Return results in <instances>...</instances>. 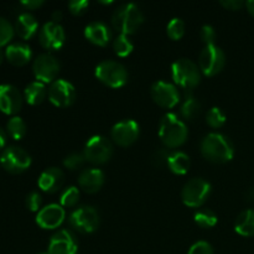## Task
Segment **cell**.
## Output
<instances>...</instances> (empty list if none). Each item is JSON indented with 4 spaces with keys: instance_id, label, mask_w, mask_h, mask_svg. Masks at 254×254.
<instances>
[{
    "instance_id": "6da1fadb",
    "label": "cell",
    "mask_w": 254,
    "mask_h": 254,
    "mask_svg": "<svg viewBox=\"0 0 254 254\" xmlns=\"http://www.w3.org/2000/svg\"><path fill=\"white\" fill-rule=\"evenodd\" d=\"M201 154L211 163L223 164L232 160L235 155L233 144L226 135L220 133H210L201 141Z\"/></svg>"
},
{
    "instance_id": "7a4b0ae2",
    "label": "cell",
    "mask_w": 254,
    "mask_h": 254,
    "mask_svg": "<svg viewBox=\"0 0 254 254\" xmlns=\"http://www.w3.org/2000/svg\"><path fill=\"white\" fill-rule=\"evenodd\" d=\"M188 127L174 113H166L159 123V138L166 149H175L188 139Z\"/></svg>"
},
{
    "instance_id": "3957f363",
    "label": "cell",
    "mask_w": 254,
    "mask_h": 254,
    "mask_svg": "<svg viewBox=\"0 0 254 254\" xmlns=\"http://www.w3.org/2000/svg\"><path fill=\"white\" fill-rule=\"evenodd\" d=\"M144 21V15L135 4H123L112 15V25L121 35H131L138 31Z\"/></svg>"
},
{
    "instance_id": "277c9868",
    "label": "cell",
    "mask_w": 254,
    "mask_h": 254,
    "mask_svg": "<svg viewBox=\"0 0 254 254\" xmlns=\"http://www.w3.org/2000/svg\"><path fill=\"white\" fill-rule=\"evenodd\" d=\"M171 76L175 86L189 92L197 87L201 81L200 67L189 59L176 60L171 66Z\"/></svg>"
},
{
    "instance_id": "5b68a950",
    "label": "cell",
    "mask_w": 254,
    "mask_h": 254,
    "mask_svg": "<svg viewBox=\"0 0 254 254\" xmlns=\"http://www.w3.org/2000/svg\"><path fill=\"white\" fill-rule=\"evenodd\" d=\"M94 74L98 81L111 88H121L128 82V71L126 67L112 60H107L97 64Z\"/></svg>"
},
{
    "instance_id": "8992f818",
    "label": "cell",
    "mask_w": 254,
    "mask_h": 254,
    "mask_svg": "<svg viewBox=\"0 0 254 254\" xmlns=\"http://www.w3.org/2000/svg\"><path fill=\"white\" fill-rule=\"evenodd\" d=\"M210 195V183L201 178H195L189 180L184 185L183 191H181V198H183L184 205L192 208L201 207L207 201Z\"/></svg>"
},
{
    "instance_id": "52a82bcc",
    "label": "cell",
    "mask_w": 254,
    "mask_h": 254,
    "mask_svg": "<svg viewBox=\"0 0 254 254\" xmlns=\"http://www.w3.org/2000/svg\"><path fill=\"white\" fill-rule=\"evenodd\" d=\"M84 158L92 164H106L113 155V145L107 138L102 135H94L88 139L84 145Z\"/></svg>"
},
{
    "instance_id": "ba28073f",
    "label": "cell",
    "mask_w": 254,
    "mask_h": 254,
    "mask_svg": "<svg viewBox=\"0 0 254 254\" xmlns=\"http://www.w3.org/2000/svg\"><path fill=\"white\" fill-rule=\"evenodd\" d=\"M226 64L225 52L216 45L203 47L198 59V67L205 76L212 77L220 73Z\"/></svg>"
},
{
    "instance_id": "9c48e42d",
    "label": "cell",
    "mask_w": 254,
    "mask_h": 254,
    "mask_svg": "<svg viewBox=\"0 0 254 254\" xmlns=\"http://www.w3.org/2000/svg\"><path fill=\"white\" fill-rule=\"evenodd\" d=\"M69 226L81 233H92L99 227V215L92 206H79L69 215Z\"/></svg>"
},
{
    "instance_id": "30bf717a",
    "label": "cell",
    "mask_w": 254,
    "mask_h": 254,
    "mask_svg": "<svg viewBox=\"0 0 254 254\" xmlns=\"http://www.w3.org/2000/svg\"><path fill=\"white\" fill-rule=\"evenodd\" d=\"M60 68H61V64H60L59 60L51 54L39 55L32 64V71H34L36 81L42 82L45 84L56 81L60 73Z\"/></svg>"
},
{
    "instance_id": "8fae6325",
    "label": "cell",
    "mask_w": 254,
    "mask_h": 254,
    "mask_svg": "<svg viewBox=\"0 0 254 254\" xmlns=\"http://www.w3.org/2000/svg\"><path fill=\"white\" fill-rule=\"evenodd\" d=\"M0 164L9 173L20 174L30 168L31 156L20 146H9L0 155Z\"/></svg>"
},
{
    "instance_id": "7c38bea8",
    "label": "cell",
    "mask_w": 254,
    "mask_h": 254,
    "mask_svg": "<svg viewBox=\"0 0 254 254\" xmlns=\"http://www.w3.org/2000/svg\"><path fill=\"white\" fill-rule=\"evenodd\" d=\"M47 96L55 107L66 108L71 106L76 99V89L71 82L64 81V79H56L50 86Z\"/></svg>"
},
{
    "instance_id": "4fadbf2b",
    "label": "cell",
    "mask_w": 254,
    "mask_h": 254,
    "mask_svg": "<svg viewBox=\"0 0 254 254\" xmlns=\"http://www.w3.org/2000/svg\"><path fill=\"white\" fill-rule=\"evenodd\" d=\"M151 98L163 108H174L180 102L178 87L165 81H158L151 86Z\"/></svg>"
},
{
    "instance_id": "5bb4252c",
    "label": "cell",
    "mask_w": 254,
    "mask_h": 254,
    "mask_svg": "<svg viewBox=\"0 0 254 254\" xmlns=\"http://www.w3.org/2000/svg\"><path fill=\"white\" fill-rule=\"evenodd\" d=\"M39 41L44 49L49 51H57L64 46L66 41L64 27L56 22H46L39 32Z\"/></svg>"
},
{
    "instance_id": "9a60e30c",
    "label": "cell",
    "mask_w": 254,
    "mask_h": 254,
    "mask_svg": "<svg viewBox=\"0 0 254 254\" xmlns=\"http://www.w3.org/2000/svg\"><path fill=\"white\" fill-rule=\"evenodd\" d=\"M139 124L133 119H126L119 123L114 124L112 128L111 136L114 143L119 146H130L136 141L139 136Z\"/></svg>"
},
{
    "instance_id": "2e32d148",
    "label": "cell",
    "mask_w": 254,
    "mask_h": 254,
    "mask_svg": "<svg viewBox=\"0 0 254 254\" xmlns=\"http://www.w3.org/2000/svg\"><path fill=\"white\" fill-rule=\"evenodd\" d=\"M49 254H77L78 242L76 236L68 230H61L55 233L49 243Z\"/></svg>"
},
{
    "instance_id": "e0dca14e",
    "label": "cell",
    "mask_w": 254,
    "mask_h": 254,
    "mask_svg": "<svg viewBox=\"0 0 254 254\" xmlns=\"http://www.w3.org/2000/svg\"><path fill=\"white\" fill-rule=\"evenodd\" d=\"M64 218H66L64 208L59 203H51L37 212L36 223L44 230H56L64 223Z\"/></svg>"
},
{
    "instance_id": "ac0fdd59",
    "label": "cell",
    "mask_w": 254,
    "mask_h": 254,
    "mask_svg": "<svg viewBox=\"0 0 254 254\" xmlns=\"http://www.w3.org/2000/svg\"><path fill=\"white\" fill-rule=\"evenodd\" d=\"M22 94L12 84H0V111L7 116H14L22 107Z\"/></svg>"
},
{
    "instance_id": "d6986e66",
    "label": "cell",
    "mask_w": 254,
    "mask_h": 254,
    "mask_svg": "<svg viewBox=\"0 0 254 254\" xmlns=\"http://www.w3.org/2000/svg\"><path fill=\"white\" fill-rule=\"evenodd\" d=\"M104 173L99 169L89 168L81 171L78 176V185L84 192L96 193L104 184Z\"/></svg>"
},
{
    "instance_id": "ffe728a7",
    "label": "cell",
    "mask_w": 254,
    "mask_h": 254,
    "mask_svg": "<svg viewBox=\"0 0 254 254\" xmlns=\"http://www.w3.org/2000/svg\"><path fill=\"white\" fill-rule=\"evenodd\" d=\"M64 183V174L61 169L49 168L44 170L37 180V185L44 192L55 193L62 188Z\"/></svg>"
},
{
    "instance_id": "44dd1931",
    "label": "cell",
    "mask_w": 254,
    "mask_h": 254,
    "mask_svg": "<svg viewBox=\"0 0 254 254\" xmlns=\"http://www.w3.org/2000/svg\"><path fill=\"white\" fill-rule=\"evenodd\" d=\"M84 36L93 45L104 47L111 41L112 32L104 22L96 21L87 25L86 29H84Z\"/></svg>"
},
{
    "instance_id": "7402d4cb",
    "label": "cell",
    "mask_w": 254,
    "mask_h": 254,
    "mask_svg": "<svg viewBox=\"0 0 254 254\" xmlns=\"http://www.w3.org/2000/svg\"><path fill=\"white\" fill-rule=\"evenodd\" d=\"M32 51L30 46L24 42H14L10 44L5 50V57L11 64L17 67L25 66L31 60Z\"/></svg>"
},
{
    "instance_id": "603a6c76",
    "label": "cell",
    "mask_w": 254,
    "mask_h": 254,
    "mask_svg": "<svg viewBox=\"0 0 254 254\" xmlns=\"http://www.w3.org/2000/svg\"><path fill=\"white\" fill-rule=\"evenodd\" d=\"M37 29H39V22L34 15L30 12H22L19 15L15 24V31L21 39H31L37 32Z\"/></svg>"
},
{
    "instance_id": "cb8c5ba5",
    "label": "cell",
    "mask_w": 254,
    "mask_h": 254,
    "mask_svg": "<svg viewBox=\"0 0 254 254\" xmlns=\"http://www.w3.org/2000/svg\"><path fill=\"white\" fill-rule=\"evenodd\" d=\"M235 231L243 237L254 236V210L250 208L238 215L235 222Z\"/></svg>"
},
{
    "instance_id": "d4e9b609",
    "label": "cell",
    "mask_w": 254,
    "mask_h": 254,
    "mask_svg": "<svg viewBox=\"0 0 254 254\" xmlns=\"http://www.w3.org/2000/svg\"><path fill=\"white\" fill-rule=\"evenodd\" d=\"M190 165L191 161L188 154L183 153V151H173V153H170L168 160V168L171 173L176 174V175H185V174H188Z\"/></svg>"
},
{
    "instance_id": "484cf974",
    "label": "cell",
    "mask_w": 254,
    "mask_h": 254,
    "mask_svg": "<svg viewBox=\"0 0 254 254\" xmlns=\"http://www.w3.org/2000/svg\"><path fill=\"white\" fill-rule=\"evenodd\" d=\"M47 89L45 87V83L39 81H34L26 86L24 91L25 101L31 106H37V104L42 103L45 97L47 96Z\"/></svg>"
},
{
    "instance_id": "4316f807",
    "label": "cell",
    "mask_w": 254,
    "mask_h": 254,
    "mask_svg": "<svg viewBox=\"0 0 254 254\" xmlns=\"http://www.w3.org/2000/svg\"><path fill=\"white\" fill-rule=\"evenodd\" d=\"M200 111L201 103L198 102V99H196L191 93L186 94L185 101H184L180 109V113L183 116V118L186 119V121H192V119H195L198 116Z\"/></svg>"
},
{
    "instance_id": "83f0119b",
    "label": "cell",
    "mask_w": 254,
    "mask_h": 254,
    "mask_svg": "<svg viewBox=\"0 0 254 254\" xmlns=\"http://www.w3.org/2000/svg\"><path fill=\"white\" fill-rule=\"evenodd\" d=\"M193 221L201 228H212L217 223L218 217L210 208H201V210H197L195 212Z\"/></svg>"
},
{
    "instance_id": "f1b7e54d",
    "label": "cell",
    "mask_w": 254,
    "mask_h": 254,
    "mask_svg": "<svg viewBox=\"0 0 254 254\" xmlns=\"http://www.w3.org/2000/svg\"><path fill=\"white\" fill-rule=\"evenodd\" d=\"M6 130L14 140H20L26 134V124L20 117H11L6 124Z\"/></svg>"
},
{
    "instance_id": "f546056e",
    "label": "cell",
    "mask_w": 254,
    "mask_h": 254,
    "mask_svg": "<svg viewBox=\"0 0 254 254\" xmlns=\"http://www.w3.org/2000/svg\"><path fill=\"white\" fill-rule=\"evenodd\" d=\"M113 50L119 57H127L133 52L134 45L127 35L119 34L113 41Z\"/></svg>"
},
{
    "instance_id": "4dcf8cb0",
    "label": "cell",
    "mask_w": 254,
    "mask_h": 254,
    "mask_svg": "<svg viewBox=\"0 0 254 254\" xmlns=\"http://www.w3.org/2000/svg\"><path fill=\"white\" fill-rule=\"evenodd\" d=\"M79 190L76 186H69L62 191L60 196V205L64 208H72L78 203Z\"/></svg>"
},
{
    "instance_id": "1f68e13d",
    "label": "cell",
    "mask_w": 254,
    "mask_h": 254,
    "mask_svg": "<svg viewBox=\"0 0 254 254\" xmlns=\"http://www.w3.org/2000/svg\"><path fill=\"white\" fill-rule=\"evenodd\" d=\"M166 34L174 41L183 39V36L185 35V22L179 17L171 19L166 26Z\"/></svg>"
},
{
    "instance_id": "d6a6232c",
    "label": "cell",
    "mask_w": 254,
    "mask_h": 254,
    "mask_svg": "<svg viewBox=\"0 0 254 254\" xmlns=\"http://www.w3.org/2000/svg\"><path fill=\"white\" fill-rule=\"evenodd\" d=\"M226 116L220 108L217 107H213L206 114V123L211 127V128H221V127L225 126L226 123Z\"/></svg>"
},
{
    "instance_id": "836d02e7",
    "label": "cell",
    "mask_w": 254,
    "mask_h": 254,
    "mask_svg": "<svg viewBox=\"0 0 254 254\" xmlns=\"http://www.w3.org/2000/svg\"><path fill=\"white\" fill-rule=\"evenodd\" d=\"M12 36H14V26L9 20L0 16V47L9 44Z\"/></svg>"
},
{
    "instance_id": "e575fe53",
    "label": "cell",
    "mask_w": 254,
    "mask_h": 254,
    "mask_svg": "<svg viewBox=\"0 0 254 254\" xmlns=\"http://www.w3.org/2000/svg\"><path fill=\"white\" fill-rule=\"evenodd\" d=\"M84 161H86V158H84L83 153H73L64 158V168L69 169V170H77L83 165Z\"/></svg>"
},
{
    "instance_id": "d590c367",
    "label": "cell",
    "mask_w": 254,
    "mask_h": 254,
    "mask_svg": "<svg viewBox=\"0 0 254 254\" xmlns=\"http://www.w3.org/2000/svg\"><path fill=\"white\" fill-rule=\"evenodd\" d=\"M170 156V151L166 150V148L158 149L155 153L151 156V163L155 168H163V166H168V160Z\"/></svg>"
},
{
    "instance_id": "8d00e7d4",
    "label": "cell",
    "mask_w": 254,
    "mask_h": 254,
    "mask_svg": "<svg viewBox=\"0 0 254 254\" xmlns=\"http://www.w3.org/2000/svg\"><path fill=\"white\" fill-rule=\"evenodd\" d=\"M25 203H26V207L29 211H31V212H39L41 210L42 205L41 195L39 192H36V191H32V192H30L27 195Z\"/></svg>"
},
{
    "instance_id": "74e56055",
    "label": "cell",
    "mask_w": 254,
    "mask_h": 254,
    "mask_svg": "<svg viewBox=\"0 0 254 254\" xmlns=\"http://www.w3.org/2000/svg\"><path fill=\"white\" fill-rule=\"evenodd\" d=\"M188 254H213V248L208 242L198 241L191 246Z\"/></svg>"
},
{
    "instance_id": "f35d334b",
    "label": "cell",
    "mask_w": 254,
    "mask_h": 254,
    "mask_svg": "<svg viewBox=\"0 0 254 254\" xmlns=\"http://www.w3.org/2000/svg\"><path fill=\"white\" fill-rule=\"evenodd\" d=\"M200 36L201 40L205 42V46H207V45H215V40L216 37H217V34H216L215 29H213L212 26L205 25V26H202V29H201Z\"/></svg>"
},
{
    "instance_id": "ab89813d",
    "label": "cell",
    "mask_w": 254,
    "mask_h": 254,
    "mask_svg": "<svg viewBox=\"0 0 254 254\" xmlns=\"http://www.w3.org/2000/svg\"><path fill=\"white\" fill-rule=\"evenodd\" d=\"M89 6V2L87 0H73V1L68 2V9L69 11L73 15H83L87 11Z\"/></svg>"
},
{
    "instance_id": "60d3db41",
    "label": "cell",
    "mask_w": 254,
    "mask_h": 254,
    "mask_svg": "<svg viewBox=\"0 0 254 254\" xmlns=\"http://www.w3.org/2000/svg\"><path fill=\"white\" fill-rule=\"evenodd\" d=\"M221 5L225 9L231 10V11H236V10H240L241 7L245 6L246 2L242 1V0H222Z\"/></svg>"
},
{
    "instance_id": "b9f144b4",
    "label": "cell",
    "mask_w": 254,
    "mask_h": 254,
    "mask_svg": "<svg viewBox=\"0 0 254 254\" xmlns=\"http://www.w3.org/2000/svg\"><path fill=\"white\" fill-rule=\"evenodd\" d=\"M21 5L29 10H34L44 5V0H25V1H21Z\"/></svg>"
},
{
    "instance_id": "7bdbcfd3",
    "label": "cell",
    "mask_w": 254,
    "mask_h": 254,
    "mask_svg": "<svg viewBox=\"0 0 254 254\" xmlns=\"http://www.w3.org/2000/svg\"><path fill=\"white\" fill-rule=\"evenodd\" d=\"M62 16H64V15H62L61 11H59V10H55L51 15V21L56 22V24H60V21L62 20Z\"/></svg>"
},
{
    "instance_id": "ee69618b",
    "label": "cell",
    "mask_w": 254,
    "mask_h": 254,
    "mask_svg": "<svg viewBox=\"0 0 254 254\" xmlns=\"http://www.w3.org/2000/svg\"><path fill=\"white\" fill-rule=\"evenodd\" d=\"M6 144V133H5L4 129L0 127V149H2Z\"/></svg>"
},
{
    "instance_id": "f6af8a7d",
    "label": "cell",
    "mask_w": 254,
    "mask_h": 254,
    "mask_svg": "<svg viewBox=\"0 0 254 254\" xmlns=\"http://www.w3.org/2000/svg\"><path fill=\"white\" fill-rule=\"evenodd\" d=\"M246 6H247L248 12H250L252 16H254V0H248V1L246 2Z\"/></svg>"
},
{
    "instance_id": "bcb514c9",
    "label": "cell",
    "mask_w": 254,
    "mask_h": 254,
    "mask_svg": "<svg viewBox=\"0 0 254 254\" xmlns=\"http://www.w3.org/2000/svg\"><path fill=\"white\" fill-rule=\"evenodd\" d=\"M247 198L250 201H252V202H254V188L251 189V190L247 192Z\"/></svg>"
},
{
    "instance_id": "7dc6e473",
    "label": "cell",
    "mask_w": 254,
    "mask_h": 254,
    "mask_svg": "<svg viewBox=\"0 0 254 254\" xmlns=\"http://www.w3.org/2000/svg\"><path fill=\"white\" fill-rule=\"evenodd\" d=\"M4 56H5V54H4V52H2L1 47H0V64H1L2 61H4Z\"/></svg>"
},
{
    "instance_id": "c3c4849f",
    "label": "cell",
    "mask_w": 254,
    "mask_h": 254,
    "mask_svg": "<svg viewBox=\"0 0 254 254\" xmlns=\"http://www.w3.org/2000/svg\"><path fill=\"white\" fill-rule=\"evenodd\" d=\"M39 254H49V252H44V253H39Z\"/></svg>"
}]
</instances>
